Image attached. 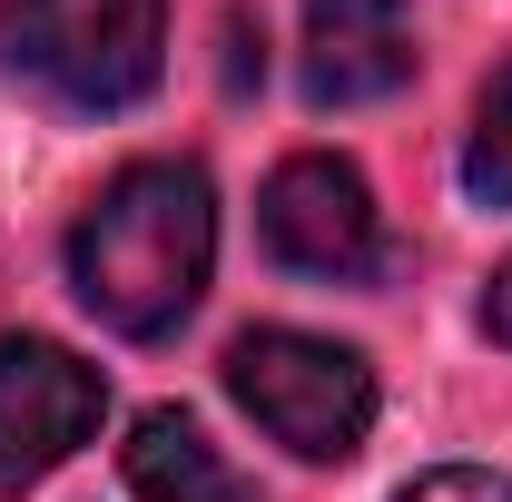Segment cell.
<instances>
[{"label":"cell","instance_id":"cell-9","mask_svg":"<svg viewBox=\"0 0 512 502\" xmlns=\"http://www.w3.org/2000/svg\"><path fill=\"white\" fill-rule=\"evenodd\" d=\"M394 502H512V483H503V473H483V463H444V473L404 483Z\"/></svg>","mask_w":512,"mask_h":502},{"label":"cell","instance_id":"cell-5","mask_svg":"<svg viewBox=\"0 0 512 502\" xmlns=\"http://www.w3.org/2000/svg\"><path fill=\"white\" fill-rule=\"evenodd\" d=\"M99 414H109L99 365H79L50 335H0V502L50 483L69 453L99 434Z\"/></svg>","mask_w":512,"mask_h":502},{"label":"cell","instance_id":"cell-2","mask_svg":"<svg viewBox=\"0 0 512 502\" xmlns=\"http://www.w3.org/2000/svg\"><path fill=\"white\" fill-rule=\"evenodd\" d=\"M0 69L60 109H138L168 69V0H0Z\"/></svg>","mask_w":512,"mask_h":502},{"label":"cell","instance_id":"cell-8","mask_svg":"<svg viewBox=\"0 0 512 502\" xmlns=\"http://www.w3.org/2000/svg\"><path fill=\"white\" fill-rule=\"evenodd\" d=\"M463 188L483 207H512V60L493 69L483 109H473V138H463Z\"/></svg>","mask_w":512,"mask_h":502},{"label":"cell","instance_id":"cell-7","mask_svg":"<svg viewBox=\"0 0 512 502\" xmlns=\"http://www.w3.org/2000/svg\"><path fill=\"white\" fill-rule=\"evenodd\" d=\"M119 463H128V493L138 502H256L247 483H237V463L197 434V414H178V404L138 414Z\"/></svg>","mask_w":512,"mask_h":502},{"label":"cell","instance_id":"cell-1","mask_svg":"<svg viewBox=\"0 0 512 502\" xmlns=\"http://www.w3.org/2000/svg\"><path fill=\"white\" fill-rule=\"evenodd\" d=\"M217 266V188L197 158H138L69 227V296L128 345L178 335Z\"/></svg>","mask_w":512,"mask_h":502},{"label":"cell","instance_id":"cell-4","mask_svg":"<svg viewBox=\"0 0 512 502\" xmlns=\"http://www.w3.org/2000/svg\"><path fill=\"white\" fill-rule=\"evenodd\" d=\"M256 237H266V256H276L286 276H316V286H375L384 266H394L365 168H355V158H325V148L286 158V168L266 178Z\"/></svg>","mask_w":512,"mask_h":502},{"label":"cell","instance_id":"cell-10","mask_svg":"<svg viewBox=\"0 0 512 502\" xmlns=\"http://www.w3.org/2000/svg\"><path fill=\"white\" fill-rule=\"evenodd\" d=\"M483 335H493V345H512V266L483 286Z\"/></svg>","mask_w":512,"mask_h":502},{"label":"cell","instance_id":"cell-3","mask_svg":"<svg viewBox=\"0 0 512 502\" xmlns=\"http://www.w3.org/2000/svg\"><path fill=\"white\" fill-rule=\"evenodd\" d=\"M227 394L296 463H355L375 434V365L335 335H306V325H247L227 345Z\"/></svg>","mask_w":512,"mask_h":502},{"label":"cell","instance_id":"cell-6","mask_svg":"<svg viewBox=\"0 0 512 502\" xmlns=\"http://www.w3.org/2000/svg\"><path fill=\"white\" fill-rule=\"evenodd\" d=\"M414 0H306V99L375 109L414 79Z\"/></svg>","mask_w":512,"mask_h":502}]
</instances>
